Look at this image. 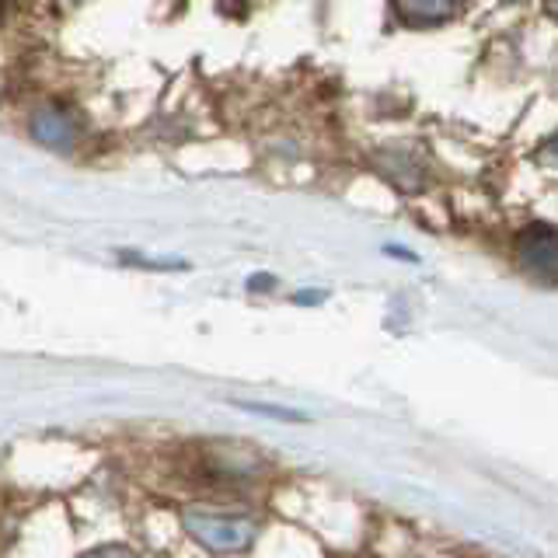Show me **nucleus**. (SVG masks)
<instances>
[{
	"label": "nucleus",
	"mask_w": 558,
	"mask_h": 558,
	"mask_svg": "<svg viewBox=\"0 0 558 558\" xmlns=\"http://www.w3.org/2000/svg\"><path fill=\"white\" fill-rule=\"evenodd\" d=\"M185 531L199 541L203 548L217 555L244 551L255 541V523L248 517H227V513H185Z\"/></svg>",
	"instance_id": "obj_1"
},
{
	"label": "nucleus",
	"mask_w": 558,
	"mask_h": 558,
	"mask_svg": "<svg viewBox=\"0 0 558 558\" xmlns=\"http://www.w3.org/2000/svg\"><path fill=\"white\" fill-rule=\"evenodd\" d=\"M520 266L531 276L545 279V283H558V231L551 227H531L520 234Z\"/></svg>",
	"instance_id": "obj_2"
},
{
	"label": "nucleus",
	"mask_w": 558,
	"mask_h": 558,
	"mask_svg": "<svg viewBox=\"0 0 558 558\" xmlns=\"http://www.w3.org/2000/svg\"><path fill=\"white\" fill-rule=\"evenodd\" d=\"M32 133H35V140H39V144L63 150V147H70L77 140V119H74V112L60 109V105H49V109L35 112Z\"/></svg>",
	"instance_id": "obj_3"
},
{
	"label": "nucleus",
	"mask_w": 558,
	"mask_h": 558,
	"mask_svg": "<svg viewBox=\"0 0 558 558\" xmlns=\"http://www.w3.org/2000/svg\"><path fill=\"white\" fill-rule=\"evenodd\" d=\"M405 22H415V25H436L444 22V17H453L458 14V4H436V0H429V4H423V0H409V4H398L395 8Z\"/></svg>",
	"instance_id": "obj_4"
},
{
	"label": "nucleus",
	"mask_w": 558,
	"mask_h": 558,
	"mask_svg": "<svg viewBox=\"0 0 558 558\" xmlns=\"http://www.w3.org/2000/svg\"><path fill=\"white\" fill-rule=\"evenodd\" d=\"M241 409H248V412H266L272 418H290V423H301V412H290V409H279V405H262V401H238Z\"/></svg>",
	"instance_id": "obj_5"
},
{
	"label": "nucleus",
	"mask_w": 558,
	"mask_h": 558,
	"mask_svg": "<svg viewBox=\"0 0 558 558\" xmlns=\"http://www.w3.org/2000/svg\"><path fill=\"white\" fill-rule=\"evenodd\" d=\"M87 558H133L130 551H119V548H101L95 555H87Z\"/></svg>",
	"instance_id": "obj_6"
},
{
	"label": "nucleus",
	"mask_w": 558,
	"mask_h": 558,
	"mask_svg": "<svg viewBox=\"0 0 558 558\" xmlns=\"http://www.w3.org/2000/svg\"><path fill=\"white\" fill-rule=\"evenodd\" d=\"M548 161L558 168V140H551V147H548Z\"/></svg>",
	"instance_id": "obj_7"
},
{
	"label": "nucleus",
	"mask_w": 558,
	"mask_h": 558,
	"mask_svg": "<svg viewBox=\"0 0 558 558\" xmlns=\"http://www.w3.org/2000/svg\"><path fill=\"white\" fill-rule=\"evenodd\" d=\"M548 11H551V14H558V4H551V8H548Z\"/></svg>",
	"instance_id": "obj_8"
}]
</instances>
